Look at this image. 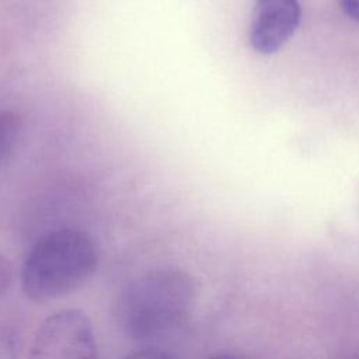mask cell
Wrapping results in <instances>:
<instances>
[{"mask_svg":"<svg viewBox=\"0 0 359 359\" xmlns=\"http://www.w3.org/2000/svg\"><path fill=\"white\" fill-rule=\"evenodd\" d=\"M344 13L355 21H359V0H339Z\"/></svg>","mask_w":359,"mask_h":359,"instance_id":"obj_8","label":"cell"},{"mask_svg":"<svg viewBox=\"0 0 359 359\" xmlns=\"http://www.w3.org/2000/svg\"><path fill=\"white\" fill-rule=\"evenodd\" d=\"M196 282L177 266L151 269L129 282L118 294L114 317L135 341L160 337L181 325L196 300Z\"/></svg>","mask_w":359,"mask_h":359,"instance_id":"obj_1","label":"cell"},{"mask_svg":"<svg viewBox=\"0 0 359 359\" xmlns=\"http://www.w3.org/2000/svg\"><path fill=\"white\" fill-rule=\"evenodd\" d=\"M210 359H241V358H238L236 355H230V353H222V355H216Z\"/></svg>","mask_w":359,"mask_h":359,"instance_id":"obj_9","label":"cell"},{"mask_svg":"<svg viewBox=\"0 0 359 359\" xmlns=\"http://www.w3.org/2000/svg\"><path fill=\"white\" fill-rule=\"evenodd\" d=\"M123 359H175L168 352L158 348H143L128 353Z\"/></svg>","mask_w":359,"mask_h":359,"instance_id":"obj_7","label":"cell"},{"mask_svg":"<svg viewBox=\"0 0 359 359\" xmlns=\"http://www.w3.org/2000/svg\"><path fill=\"white\" fill-rule=\"evenodd\" d=\"M97 265V247L86 231L70 227L49 231L34 244L24 261L22 290L38 303L65 296L83 286Z\"/></svg>","mask_w":359,"mask_h":359,"instance_id":"obj_2","label":"cell"},{"mask_svg":"<svg viewBox=\"0 0 359 359\" xmlns=\"http://www.w3.org/2000/svg\"><path fill=\"white\" fill-rule=\"evenodd\" d=\"M28 359H100L90 318L77 309H63L38 327Z\"/></svg>","mask_w":359,"mask_h":359,"instance_id":"obj_3","label":"cell"},{"mask_svg":"<svg viewBox=\"0 0 359 359\" xmlns=\"http://www.w3.org/2000/svg\"><path fill=\"white\" fill-rule=\"evenodd\" d=\"M21 133L20 116L10 111H0V163L15 147Z\"/></svg>","mask_w":359,"mask_h":359,"instance_id":"obj_5","label":"cell"},{"mask_svg":"<svg viewBox=\"0 0 359 359\" xmlns=\"http://www.w3.org/2000/svg\"><path fill=\"white\" fill-rule=\"evenodd\" d=\"M300 15L299 0H257L250 25L252 49L261 55L278 52L296 32Z\"/></svg>","mask_w":359,"mask_h":359,"instance_id":"obj_4","label":"cell"},{"mask_svg":"<svg viewBox=\"0 0 359 359\" xmlns=\"http://www.w3.org/2000/svg\"><path fill=\"white\" fill-rule=\"evenodd\" d=\"M13 265L7 257L0 254V299L7 293L13 283Z\"/></svg>","mask_w":359,"mask_h":359,"instance_id":"obj_6","label":"cell"}]
</instances>
